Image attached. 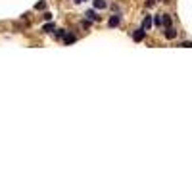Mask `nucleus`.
<instances>
[{
    "label": "nucleus",
    "mask_w": 192,
    "mask_h": 192,
    "mask_svg": "<svg viewBox=\"0 0 192 192\" xmlns=\"http://www.w3.org/2000/svg\"><path fill=\"white\" fill-rule=\"evenodd\" d=\"M75 2H77V4H81V2H85V0H75Z\"/></svg>",
    "instance_id": "15"
},
{
    "label": "nucleus",
    "mask_w": 192,
    "mask_h": 192,
    "mask_svg": "<svg viewBox=\"0 0 192 192\" xmlns=\"http://www.w3.org/2000/svg\"><path fill=\"white\" fill-rule=\"evenodd\" d=\"M144 37H146V29H142V27L133 33V40H134V42H140V40H144Z\"/></svg>",
    "instance_id": "1"
},
{
    "label": "nucleus",
    "mask_w": 192,
    "mask_h": 192,
    "mask_svg": "<svg viewBox=\"0 0 192 192\" xmlns=\"http://www.w3.org/2000/svg\"><path fill=\"white\" fill-rule=\"evenodd\" d=\"M92 6H94L96 10H104V8L108 6V2H106V0H92Z\"/></svg>",
    "instance_id": "3"
},
{
    "label": "nucleus",
    "mask_w": 192,
    "mask_h": 192,
    "mask_svg": "<svg viewBox=\"0 0 192 192\" xmlns=\"http://www.w3.org/2000/svg\"><path fill=\"white\" fill-rule=\"evenodd\" d=\"M175 37H177V31L173 29V27H167V31H165V39H175Z\"/></svg>",
    "instance_id": "6"
},
{
    "label": "nucleus",
    "mask_w": 192,
    "mask_h": 192,
    "mask_svg": "<svg viewBox=\"0 0 192 192\" xmlns=\"http://www.w3.org/2000/svg\"><path fill=\"white\" fill-rule=\"evenodd\" d=\"M35 8H37V10H44V8H46V0H40V2L37 4Z\"/></svg>",
    "instance_id": "9"
},
{
    "label": "nucleus",
    "mask_w": 192,
    "mask_h": 192,
    "mask_svg": "<svg viewBox=\"0 0 192 192\" xmlns=\"http://www.w3.org/2000/svg\"><path fill=\"white\" fill-rule=\"evenodd\" d=\"M150 27H152V15H146V18H144V21H142V29H146V31H148Z\"/></svg>",
    "instance_id": "5"
},
{
    "label": "nucleus",
    "mask_w": 192,
    "mask_h": 192,
    "mask_svg": "<svg viewBox=\"0 0 192 192\" xmlns=\"http://www.w3.org/2000/svg\"><path fill=\"white\" fill-rule=\"evenodd\" d=\"M161 23H163L165 27H171V15L163 14V15H161Z\"/></svg>",
    "instance_id": "7"
},
{
    "label": "nucleus",
    "mask_w": 192,
    "mask_h": 192,
    "mask_svg": "<svg viewBox=\"0 0 192 192\" xmlns=\"http://www.w3.org/2000/svg\"><path fill=\"white\" fill-rule=\"evenodd\" d=\"M73 42H75V37L65 33V37H64V44H73Z\"/></svg>",
    "instance_id": "8"
},
{
    "label": "nucleus",
    "mask_w": 192,
    "mask_h": 192,
    "mask_svg": "<svg viewBox=\"0 0 192 192\" xmlns=\"http://www.w3.org/2000/svg\"><path fill=\"white\" fill-rule=\"evenodd\" d=\"M152 23H154V25H158V27H160V25H161V15H156V18L152 19Z\"/></svg>",
    "instance_id": "10"
},
{
    "label": "nucleus",
    "mask_w": 192,
    "mask_h": 192,
    "mask_svg": "<svg viewBox=\"0 0 192 192\" xmlns=\"http://www.w3.org/2000/svg\"><path fill=\"white\" fill-rule=\"evenodd\" d=\"M119 23H121V15H112L108 19V27H117Z\"/></svg>",
    "instance_id": "2"
},
{
    "label": "nucleus",
    "mask_w": 192,
    "mask_h": 192,
    "mask_svg": "<svg viewBox=\"0 0 192 192\" xmlns=\"http://www.w3.org/2000/svg\"><path fill=\"white\" fill-rule=\"evenodd\" d=\"M154 4H156V0H148V2H146V6H148V8H152Z\"/></svg>",
    "instance_id": "14"
},
{
    "label": "nucleus",
    "mask_w": 192,
    "mask_h": 192,
    "mask_svg": "<svg viewBox=\"0 0 192 192\" xmlns=\"http://www.w3.org/2000/svg\"><path fill=\"white\" fill-rule=\"evenodd\" d=\"M183 48H192V42H181Z\"/></svg>",
    "instance_id": "12"
},
{
    "label": "nucleus",
    "mask_w": 192,
    "mask_h": 192,
    "mask_svg": "<svg viewBox=\"0 0 192 192\" xmlns=\"http://www.w3.org/2000/svg\"><path fill=\"white\" fill-rule=\"evenodd\" d=\"M42 31H46V33L54 31V23H46V25H44V29H42Z\"/></svg>",
    "instance_id": "11"
},
{
    "label": "nucleus",
    "mask_w": 192,
    "mask_h": 192,
    "mask_svg": "<svg viewBox=\"0 0 192 192\" xmlns=\"http://www.w3.org/2000/svg\"><path fill=\"white\" fill-rule=\"evenodd\" d=\"M85 15H87V18L91 19V21H98V19H100V15H98L94 10H88V12H87V14H85Z\"/></svg>",
    "instance_id": "4"
},
{
    "label": "nucleus",
    "mask_w": 192,
    "mask_h": 192,
    "mask_svg": "<svg viewBox=\"0 0 192 192\" xmlns=\"http://www.w3.org/2000/svg\"><path fill=\"white\" fill-rule=\"evenodd\" d=\"M44 19H46V21H50V19H52V14H50V12H46V14H44Z\"/></svg>",
    "instance_id": "13"
}]
</instances>
